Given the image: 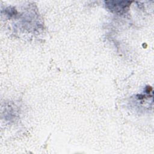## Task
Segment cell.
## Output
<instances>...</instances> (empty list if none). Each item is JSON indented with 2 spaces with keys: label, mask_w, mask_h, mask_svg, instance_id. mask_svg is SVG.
Returning <instances> with one entry per match:
<instances>
[{
  "label": "cell",
  "mask_w": 154,
  "mask_h": 154,
  "mask_svg": "<svg viewBox=\"0 0 154 154\" xmlns=\"http://www.w3.org/2000/svg\"><path fill=\"white\" fill-rule=\"evenodd\" d=\"M131 2L129 1H107L106 6L111 10L116 12L125 11Z\"/></svg>",
  "instance_id": "obj_1"
}]
</instances>
